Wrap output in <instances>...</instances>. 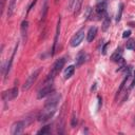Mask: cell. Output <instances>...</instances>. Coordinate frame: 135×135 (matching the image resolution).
<instances>
[{"instance_id": "cell-1", "label": "cell", "mask_w": 135, "mask_h": 135, "mask_svg": "<svg viewBox=\"0 0 135 135\" xmlns=\"http://www.w3.org/2000/svg\"><path fill=\"white\" fill-rule=\"evenodd\" d=\"M64 63H65V59L62 57V58H59V59H57L55 62H54V64H53V66H52V70H51V72H50V74H49V77H47V79L46 80H54V78H55V76L62 70V68H63V65H64Z\"/></svg>"}, {"instance_id": "cell-2", "label": "cell", "mask_w": 135, "mask_h": 135, "mask_svg": "<svg viewBox=\"0 0 135 135\" xmlns=\"http://www.w3.org/2000/svg\"><path fill=\"white\" fill-rule=\"evenodd\" d=\"M56 108H57V107H45V105H44V109L41 111L40 115L38 116V120L44 122V121L49 120L50 118H52L53 115H54L55 112H56Z\"/></svg>"}, {"instance_id": "cell-3", "label": "cell", "mask_w": 135, "mask_h": 135, "mask_svg": "<svg viewBox=\"0 0 135 135\" xmlns=\"http://www.w3.org/2000/svg\"><path fill=\"white\" fill-rule=\"evenodd\" d=\"M53 92V81L51 80H45V83L44 85L38 91L37 93V98L38 99H41L47 95H50L51 93Z\"/></svg>"}, {"instance_id": "cell-4", "label": "cell", "mask_w": 135, "mask_h": 135, "mask_svg": "<svg viewBox=\"0 0 135 135\" xmlns=\"http://www.w3.org/2000/svg\"><path fill=\"white\" fill-rule=\"evenodd\" d=\"M41 70H42V68H38V69H36L28 77H27V79H26V81H25V83L23 84V86H22V89L25 91V90H28L33 84H34V82L36 81V79L38 78V76H39V74H40V72H41Z\"/></svg>"}, {"instance_id": "cell-5", "label": "cell", "mask_w": 135, "mask_h": 135, "mask_svg": "<svg viewBox=\"0 0 135 135\" xmlns=\"http://www.w3.org/2000/svg\"><path fill=\"white\" fill-rule=\"evenodd\" d=\"M83 38H84V27L80 28V30H79V31L72 37V39H71V41H70L71 46H73V47L78 46V45L82 42Z\"/></svg>"}, {"instance_id": "cell-6", "label": "cell", "mask_w": 135, "mask_h": 135, "mask_svg": "<svg viewBox=\"0 0 135 135\" xmlns=\"http://www.w3.org/2000/svg\"><path fill=\"white\" fill-rule=\"evenodd\" d=\"M17 96H18V88L17 86H14V88H12V89H9L7 91H4L2 93V99L5 102L15 99Z\"/></svg>"}, {"instance_id": "cell-7", "label": "cell", "mask_w": 135, "mask_h": 135, "mask_svg": "<svg viewBox=\"0 0 135 135\" xmlns=\"http://www.w3.org/2000/svg\"><path fill=\"white\" fill-rule=\"evenodd\" d=\"M60 98H61L60 94H58V93H56V92H52V93L50 94V97L46 99L44 105H45V107H57V104H58Z\"/></svg>"}, {"instance_id": "cell-8", "label": "cell", "mask_w": 135, "mask_h": 135, "mask_svg": "<svg viewBox=\"0 0 135 135\" xmlns=\"http://www.w3.org/2000/svg\"><path fill=\"white\" fill-rule=\"evenodd\" d=\"M25 122L24 121H16L13 123L12 126V129H11V134L12 135H18V134H21L24 130V127H25Z\"/></svg>"}, {"instance_id": "cell-9", "label": "cell", "mask_w": 135, "mask_h": 135, "mask_svg": "<svg viewBox=\"0 0 135 135\" xmlns=\"http://www.w3.org/2000/svg\"><path fill=\"white\" fill-rule=\"evenodd\" d=\"M105 8H107V3H105V1H100V2H98V3L96 4V6H95V12H96V14L100 17V16H102V15H105Z\"/></svg>"}, {"instance_id": "cell-10", "label": "cell", "mask_w": 135, "mask_h": 135, "mask_svg": "<svg viewBox=\"0 0 135 135\" xmlns=\"http://www.w3.org/2000/svg\"><path fill=\"white\" fill-rule=\"evenodd\" d=\"M59 33H60V17H59L58 22H57V27H56V33H55V39H54V44H53V49H52V56L55 54V50H56V45H57V42H58Z\"/></svg>"}, {"instance_id": "cell-11", "label": "cell", "mask_w": 135, "mask_h": 135, "mask_svg": "<svg viewBox=\"0 0 135 135\" xmlns=\"http://www.w3.org/2000/svg\"><path fill=\"white\" fill-rule=\"evenodd\" d=\"M96 34H97V27L96 26L90 27V30L88 31V34H86V41L88 42H92L95 39Z\"/></svg>"}, {"instance_id": "cell-12", "label": "cell", "mask_w": 135, "mask_h": 135, "mask_svg": "<svg viewBox=\"0 0 135 135\" xmlns=\"http://www.w3.org/2000/svg\"><path fill=\"white\" fill-rule=\"evenodd\" d=\"M27 28H28V22L27 20H23L21 22V26H20V30H21V36H22V39L25 41L26 40V36H27Z\"/></svg>"}, {"instance_id": "cell-13", "label": "cell", "mask_w": 135, "mask_h": 135, "mask_svg": "<svg viewBox=\"0 0 135 135\" xmlns=\"http://www.w3.org/2000/svg\"><path fill=\"white\" fill-rule=\"evenodd\" d=\"M121 59H122V51H121V49L119 47V49H117V50L112 54L111 60H112L113 62H119Z\"/></svg>"}, {"instance_id": "cell-14", "label": "cell", "mask_w": 135, "mask_h": 135, "mask_svg": "<svg viewBox=\"0 0 135 135\" xmlns=\"http://www.w3.org/2000/svg\"><path fill=\"white\" fill-rule=\"evenodd\" d=\"M85 59H86V54L84 52H79L76 57V66H79L82 63H84Z\"/></svg>"}, {"instance_id": "cell-15", "label": "cell", "mask_w": 135, "mask_h": 135, "mask_svg": "<svg viewBox=\"0 0 135 135\" xmlns=\"http://www.w3.org/2000/svg\"><path fill=\"white\" fill-rule=\"evenodd\" d=\"M17 49H18V42H17V44H16V46H15V50H14V52H13V54H12V57H11V59H9V62L7 63V65H6V68H5V72H4V77H5V78L7 77L8 73H9V70H11V66H12V63H13V59H14V56H15V53H16Z\"/></svg>"}, {"instance_id": "cell-16", "label": "cell", "mask_w": 135, "mask_h": 135, "mask_svg": "<svg viewBox=\"0 0 135 135\" xmlns=\"http://www.w3.org/2000/svg\"><path fill=\"white\" fill-rule=\"evenodd\" d=\"M74 72H75V66H74V65L68 66V68L64 70V74H63V75H64V78H65V79H69L70 77L73 76Z\"/></svg>"}, {"instance_id": "cell-17", "label": "cell", "mask_w": 135, "mask_h": 135, "mask_svg": "<svg viewBox=\"0 0 135 135\" xmlns=\"http://www.w3.org/2000/svg\"><path fill=\"white\" fill-rule=\"evenodd\" d=\"M16 1L17 0H11L9 1V4H8V7H7V17H12V15L14 14V11H15V6H16Z\"/></svg>"}, {"instance_id": "cell-18", "label": "cell", "mask_w": 135, "mask_h": 135, "mask_svg": "<svg viewBox=\"0 0 135 135\" xmlns=\"http://www.w3.org/2000/svg\"><path fill=\"white\" fill-rule=\"evenodd\" d=\"M110 22H111L110 17H109L108 15H104L103 22H102V31H103V32H105V31L109 28V26H110Z\"/></svg>"}, {"instance_id": "cell-19", "label": "cell", "mask_w": 135, "mask_h": 135, "mask_svg": "<svg viewBox=\"0 0 135 135\" xmlns=\"http://www.w3.org/2000/svg\"><path fill=\"white\" fill-rule=\"evenodd\" d=\"M82 2L83 0H76V3H75V11H74V15L77 16L80 12V8H81V5H82Z\"/></svg>"}, {"instance_id": "cell-20", "label": "cell", "mask_w": 135, "mask_h": 135, "mask_svg": "<svg viewBox=\"0 0 135 135\" xmlns=\"http://www.w3.org/2000/svg\"><path fill=\"white\" fill-rule=\"evenodd\" d=\"M50 132H51V127H50V126H45V127L41 128V129L37 132V134H42V135H44V134H49Z\"/></svg>"}, {"instance_id": "cell-21", "label": "cell", "mask_w": 135, "mask_h": 135, "mask_svg": "<svg viewBox=\"0 0 135 135\" xmlns=\"http://www.w3.org/2000/svg\"><path fill=\"white\" fill-rule=\"evenodd\" d=\"M122 9H123V4H122V3H119L117 16H116V22H119V21H120V19H121V14H122Z\"/></svg>"}, {"instance_id": "cell-22", "label": "cell", "mask_w": 135, "mask_h": 135, "mask_svg": "<svg viewBox=\"0 0 135 135\" xmlns=\"http://www.w3.org/2000/svg\"><path fill=\"white\" fill-rule=\"evenodd\" d=\"M127 49L128 50H134L135 49V41L133 39H129L127 41Z\"/></svg>"}, {"instance_id": "cell-23", "label": "cell", "mask_w": 135, "mask_h": 135, "mask_svg": "<svg viewBox=\"0 0 135 135\" xmlns=\"http://www.w3.org/2000/svg\"><path fill=\"white\" fill-rule=\"evenodd\" d=\"M91 14H92V8H91L90 6H88V7L85 8L84 18H85V19H90V17H91Z\"/></svg>"}, {"instance_id": "cell-24", "label": "cell", "mask_w": 135, "mask_h": 135, "mask_svg": "<svg viewBox=\"0 0 135 135\" xmlns=\"http://www.w3.org/2000/svg\"><path fill=\"white\" fill-rule=\"evenodd\" d=\"M76 124H77V117H76V115H75V113H74V114H73V116H72L71 126H72V128H75V127H76Z\"/></svg>"}, {"instance_id": "cell-25", "label": "cell", "mask_w": 135, "mask_h": 135, "mask_svg": "<svg viewBox=\"0 0 135 135\" xmlns=\"http://www.w3.org/2000/svg\"><path fill=\"white\" fill-rule=\"evenodd\" d=\"M74 4H75V0H69V5H68V9H69V11H71V9L73 8Z\"/></svg>"}, {"instance_id": "cell-26", "label": "cell", "mask_w": 135, "mask_h": 135, "mask_svg": "<svg viewBox=\"0 0 135 135\" xmlns=\"http://www.w3.org/2000/svg\"><path fill=\"white\" fill-rule=\"evenodd\" d=\"M109 45H110V42H107V43L104 44V46L102 47V54H103V55H105V54H107V49H108V46H109Z\"/></svg>"}, {"instance_id": "cell-27", "label": "cell", "mask_w": 135, "mask_h": 135, "mask_svg": "<svg viewBox=\"0 0 135 135\" xmlns=\"http://www.w3.org/2000/svg\"><path fill=\"white\" fill-rule=\"evenodd\" d=\"M131 35V31H124L123 34H122V38H127Z\"/></svg>"}, {"instance_id": "cell-28", "label": "cell", "mask_w": 135, "mask_h": 135, "mask_svg": "<svg viewBox=\"0 0 135 135\" xmlns=\"http://www.w3.org/2000/svg\"><path fill=\"white\" fill-rule=\"evenodd\" d=\"M5 1H6V0H1V14H3L4 5H5Z\"/></svg>"}]
</instances>
